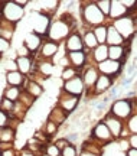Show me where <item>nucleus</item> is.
<instances>
[{
  "instance_id": "nucleus-1",
  "label": "nucleus",
  "mask_w": 137,
  "mask_h": 156,
  "mask_svg": "<svg viewBox=\"0 0 137 156\" xmlns=\"http://www.w3.org/2000/svg\"><path fill=\"white\" fill-rule=\"evenodd\" d=\"M75 30V25H74V19L72 15H61L58 19H55L51 22L49 30L46 34V39L56 42V44H64L66 38L69 36Z\"/></svg>"
},
{
  "instance_id": "nucleus-2",
  "label": "nucleus",
  "mask_w": 137,
  "mask_h": 156,
  "mask_svg": "<svg viewBox=\"0 0 137 156\" xmlns=\"http://www.w3.org/2000/svg\"><path fill=\"white\" fill-rule=\"evenodd\" d=\"M81 17L87 28H97L104 25L107 17L100 12L95 2H82L81 3Z\"/></svg>"
},
{
  "instance_id": "nucleus-3",
  "label": "nucleus",
  "mask_w": 137,
  "mask_h": 156,
  "mask_svg": "<svg viewBox=\"0 0 137 156\" xmlns=\"http://www.w3.org/2000/svg\"><path fill=\"white\" fill-rule=\"evenodd\" d=\"M0 17L10 23H17L25 17V9L16 5V2H5L0 10Z\"/></svg>"
},
{
  "instance_id": "nucleus-4",
  "label": "nucleus",
  "mask_w": 137,
  "mask_h": 156,
  "mask_svg": "<svg viewBox=\"0 0 137 156\" xmlns=\"http://www.w3.org/2000/svg\"><path fill=\"white\" fill-rule=\"evenodd\" d=\"M111 25H113L115 30L123 36L124 41H130L137 30V23L128 16H124V17L117 19V20H113Z\"/></svg>"
},
{
  "instance_id": "nucleus-5",
  "label": "nucleus",
  "mask_w": 137,
  "mask_h": 156,
  "mask_svg": "<svg viewBox=\"0 0 137 156\" xmlns=\"http://www.w3.org/2000/svg\"><path fill=\"white\" fill-rule=\"evenodd\" d=\"M52 17L46 16V15H42L40 12H35V15H32V17H29V22H30V32L33 34H38L40 35L42 38L46 36L48 30H49L51 26V20Z\"/></svg>"
},
{
  "instance_id": "nucleus-6",
  "label": "nucleus",
  "mask_w": 137,
  "mask_h": 156,
  "mask_svg": "<svg viewBox=\"0 0 137 156\" xmlns=\"http://www.w3.org/2000/svg\"><path fill=\"white\" fill-rule=\"evenodd\" d=\"M110 113L113 116L118 117L120 120L126 122L128 117L133 114V103L130 98H118L113 101V104L110 107Z\"/></svg>"
},
{
  "instance_id": "nucleus-7",
  "label": "nucleus",
  "mask_w": 137,
  "mask_h": 156,
  "mask_svg": "<svg viewBox=\"0 0 137 156\" xmlns=\"http://www.w3.org/2000/svg\"><path fill=\"white\" fill-rule=\"evenodd\" d=\"M79 101H81V97L68 94L65 91L59 90L58 100H56V106H59L64 112H66L68 114H71V113H74L77 110V107L79 106Z\"/></svg>"
},
{
  "instance_id": "nucleus-8",
  "label": "nucleus",
  "mask_w": 137,
  "mask_h": 156,
  "mask_svg": "<svg viewBox=\"0 0 137 156\" xmlns=\"http://www.w3.org/2000/svg\"><path fill=\"white\" fill-rule=\"evenodd\" d=\"M61 44H56V42H52V41H44V44L40 46L39 52L35 55V61L33 62H38L39 61H52V58L56 55V52L59 51Z\"/></svg>"
},
{
  "instance_id": "nucleus-9",
  "label": "nucleus",
  "mask_w": 137,
  "mask_h": 156,
  "mask_svg": "<svg viewBox=\"0 0 137 156\" xmlns=\"http://www.w3.org/2000/svg\"><path fill=\"white\" fill-rule=\"evenodd\" d=\"M98 77H100V73L97 69V67H95V64H87L85 68L81 71V78L84 81V85H85V91H91L94 88Z\"/></svg>"
},
{
  "instance_id": "nucleus-10",
  "label": "nucleus",
  "mask_w": 137,
  "mask_h": 156,
  "mask_svg": "<svg viewBox=\"0 0 137 156\" xmlns=\"http://www.w3.org/2000/svg\"><path fill=\"white\" fill-rule=\"evenodd\" d=\"M91 137H93V139H95V140H98V142H101L103 145L115 142V139L113 137L111 132L108 130V127L105 126V123L103 122V120H101V122H98L93 127V130H91Z\"/></svg>"
},
{
  "instance_id": "nucleus-11",
  "label": "nucleus",
  "mask_w": 137,
  "mask_h": 156,
  "mask_svg": "<svg viewBox=\"0 0 137 156\" xmlns=\"http://www.w3.org/2000/svg\"><path fill=\"white\" fill-rule=\"evenodd\" d=\"M103 122L105 123V126H107V127H108V130L111 132L113 137H114L115 140L120 139L121 132H123V129H124V126H126V122H124V120H120L118 117L113 116L110 112L104 116Z\"/></svg>"
},
{
  "instance_id": "nucleus-12",
  "label": "nucleus",
  "mask_w": 137,
  "mask_h": 156,
  "mask_svg": "<svg viewBox=\"0 0 137 156\" xmlns=\"http://www.w3.org/2000/svg\"><path fill=\"white\" fill-rule=\"evenodd\" d=\"M98 73L101 75H108V77L114 78L117 74L121 73V68H123V62L118 61H113V59H105V61L100 62L95 65Z\"/></svg>"
},
{
  "instance_id": "nucleus-13",
  "label": "nucleus",
  "mask_w": 137,
  "mask_h": 156,
  "mask_svg": "<svg viewBox=\"0 0 137 156\" xmlns=\"http://www.w3.org/2000/svg\"><path fill=\"white\" fill-rule=\"evenodd\" d=\"M61 90L68 93V94L81 97L85 93V85H84V81H82L81 75H79V77H75V78H72V80H69V81L62 83V88Z\"/></svg>"
},
{
  "instance_id": "nucleus-14",
  "label": "nucleus",
  "mask_w": 137,
  "mask_h": 156,
  "mask_svg": "<svg viewBox=\"0 0 137 156\" xmlns=\"http://www.w3.org/2000/svg\"><path fill=\"white\" fill-rule=\"evenodd\" d=\"M113 84H114V78L108 77V75H101L100 74L98 80H97V83L94 85V88L91 91H85L84 94L90 97V95H98V94H103V93H107L108 90H111L113 87Z\"/></svg>"
},
{
  "instance_id": "nucleus-15",
  "label": "nucleus",
  "mask_w": 137,
  "mask_h": 156,
  "mask_svg": "<svg viewBox=\"0 0 137 156\" xmlns=\"http://www.w3.org/2000/svg\"><path fill=\"white\" fill-rule=\"evenodd\" d=\"M64 46H65L66 52H77V51H85L84 48V42H82V35L78 32L77 29L72 32L66 41L64 42Z\"/></svg>"
},
{
  "instance_id": "nucleus-16",
  "label": "nucleus",
  "mask_w": 137,
  "mask_h": 156,
  "mask_svg": "<svg viewBox=\"0 0 137 156\" xmlns=\"http://www.w3.org/2000/svg\"><path fill=\"white\" fill-rule=\"evenodd\" d=\"M68 59H69V64L71 67L77 68L78 71H82L85 65H87L88 61V55L85 51H77V52H68Z\"/></svg>"
},
{
  "instance_id": "nucleus-17",
  "label": "nucleus",
  "mask_w": 137,
  "mask_h": 156,
  "mask_svg": "<svg viewBox=\"0 0 137 156\" xmlns=\"http://www.w3.org/2000/svg\"><path fill=\"white\" fill-rule=\"evenodd\" d=\"M42 44H44V38L38 34H33V32H29V34L26 35L25 41H23V45L32 52L33 55H35L36 52H39Z\"/></svg>"
},
{
  "instance_id": "nucleus-18",
  "label": "nucleus",
  "mask_w": 137,
  "mask_h": 156,
  "mask_svg": "<svg viewBox=\"0 0 137 156\" xmlns=\"http://www.w3.org/2000/svg\"><path fill=\"white\" fill-rule=\"evenodd\" d=\"M124 44H126V41L115 30L114 26L113 25L107 26V41H105V45L107 46H124Z\"/></svg>"
},
{
  "instance_id": "nucleus-19",
  "label": "nucleus",
  "mask_w": 137,
  "mask_h": 156,
  "mask_svg": "<svg viewBox=\"0 0 137 156\" xmlns=\"http://www.w3.org/2000/svg\"><path fill=\"white\" fill-rule=\"evenodd\" d=\"M27 77H25L22 73L19 71H13V73H6V84L9 87H19L23 88V85L26 83Z\"/></svg>"
},
{
  "instance_id": "nucleus-20",
  "label": "nucleus",
  "mask_w": 137,
  "mask_h": 156,
  "mask_svg": "<svg viewBox=\"0 0 137 156\" xmlns=\"http://www.w3.org/2000/svg\"><path fill=\"white\" fill-rule=\"evenodd\" d=\"M68 113L66 112H64L62 108H61L59 106H55L52 110H51V113L48 114V120H51V122H54L56 126H62L64 123L68 120Z\"/></svg>"
},
{
  "instance_id": "nucleus-21",
  "label": "nucleus",
  "mask_w": 137,
  "mask_h": 156,
  "mask_svg": "<svg viewBox=\"0 0 137 156\" xmlns=\"http://www.w3.org/2000/svg\"><path fill=\"white\" fill-rule=\"evenodd\" d=\"M127 15V9L121 5V0H111V7H110V20H117L120 17H124Z\"/></svg>"
},
{
  "instance_id": "nucleus-22",
  "label": "nucleus",
  "mask_w": 137,
  "mask_h": 156,
  "mask_svg": "<svg viewBox=\"0 0 137 156\" xmlns=\"http://www.w3.org/2000/svg\"><path fill=\"white\" fill-rule=\"evenodd\" d=\"M22 90H25L27 94H30L33 98L36 100V98H39L40 95L44 94L45 88H44V85H40L39 83H36V81H33V80H29V78H27Z\"/></svg>"
},
{
  "instance_id": "nucleus-23",
  "label": "nucleus",
  "mask_w": 137,
  "mask_h": 156,
  "mask_svg": "<svg viewBox=\"0 0 137 156\" xmlns=\"http://www.w3.org/2000/svg\"><path fill=\"white\" fill-rule=\"evenodd\" d=\"M88 54V52H87ZM88 58H93V62L97 65L100 62L108 59V46L107 45H98L95 49H93L91 54H88Z\"/></svg>"
},
{
  "instance_id": "nucleus-24",
  "label": "nucleus",
  "mask_w": 137,
  "mask_h": 156,
  "mask_svg": "<svg viewBox=\"0 0 137 156\" xmlns=\"http://www.w3.org/2000/svg\"><path fill=\"white\" fill-rule=\"evenodd\" d=\"M17 64V71L22 73L25 77H27L29 74L35 69V64H33L32 58H25V56H17L16 58Z\"/></svg>"
},
{
  "instance_id": "nucleus-25",
  "label": "nucleus",
  "mask_w": 137,
  "mask_h": 156,
  "mask_svg": "<svg viewBox=\"0 0 137 156\" xmlns=\"http://www.w3.org/2000/svg\"><path fill=\"white\" fill-rule=\"evenodd\" d=\"M15 29H16V25H15V23H10L0 17V38H3L10 42L12 38H13V35H15Z\"/></svg>"
},
{
  "instance_id": "nucleus-26",
  "label": "nucleus",
  "mask_w": 137,
  "mask_h": 156,
  "mask_svg": "<svg viewBox=\"0 0 137 156\" xmlns=\"http://www.w3.org/2000/svg\"><path fill=\"white\" fill-rule=\"evenodd\" d=\"M16 129L7 126V127L0 129V142H5V143H13L16 140Z\"/></svg>"
},
{
  "instance_id": "nucleus-27",
  "label": "nucleus",
  "mask_w": 137,
  "mask_h": 156,
  "mask_svg": "<svg viewBox=\"0 0 137 156\" xmlns=\"http://www.w3.org/2000/svg\"><path fill=\"white\" fill-rule=\"evenodd\" d=\"M82 42H84V48L87 51H93L98 46V42H97V38L94 35L93 30H87L82 34Z\"/></svg>"
},
{
  "instance_id": "nucleus-28",
  "label": "nucleus",
  "mask_w": 137,
  "mask_h": 156,
  "mask_svg": "<svg viewBox=\"0 0 137 156\" xmlns=\"http://www.w3.org/2000/svg\"><path fill=\"white\" fill-rule=\"evenodd\" d=\"M20 94H22V88H19V87H6L5 90H3V98H7V100L13 101V103H16V101H19V98H20Z\"/></svg>"
},
{
  "instance_id": "nucleus-29",
  "label": "nucleus",
  "mask_w": 137,
  "mask_h": 156,
  "mask_svg": "<svg viewBox=\"0 0 137 156\" xmlns=\"http://www.w3.org/2000/svg\"><path fill=\"white\" fill-rule=\"evenodd\" d=\"M124 55H126L124 46H108V59L121 62L124 59Z\"/></svg>"
},
{
  "instance_id": "nucleus-30",
  "label": "nucleus",
  "mask_w": 137,
  "mask_h": 156,
  "mask_svg": "<svg viewBox=\"0 0 137 156\" xmlns=\"http://www.w3.org/2000/svg\"><path fill=\"white\" fill-rule=\"evenodd\" d=\"M81 75V71H78L77 68L74 67H68V68H64L62 71H61V80H62V83H65V81H69L72 78L75 77H79Z\"/></svg>"
},
{
  "instance_id": "nucleus-31",
  "label": "nucleus",
  "mask_w": 137,
  "mask_h": 156,
  "mask_svg": "<svg viewBox=\"0 0 137 156\" xmlns=\"http://www.w3.org/2000/svg\"><path fill=\"white\" fill-rule=\"evenodd\" d=\"M58 130H59V126H56L54 122H51V120H46L44 123V126H42V133H45L48 137H52L55 134L58 133Z\"/></svg>"
},
{
  "instance_id": "nucleus-32",
  "label": "nucleus",
  "mask_w": 137,
  "mask_h": 156,
  "mask_svg": "<svg viewBox=\"0 0 137 156\" xmlns=\"http://www.w3.org/2000/svg\"><path fill=\"white\" fill-rule=\"evenodd\" d=\"M94 35L97 38V42L98 45H104L105 41H107V26L105 25H101V26H97V28L93 29Z\"/></svg>"
},
{
  "instance_id": "nucleus-33",
  "label": "nucleus",
  "mask_w": 137,
  "mask_h": 156,
  "mask_svg": "<svg viewBox=\"0 0 137 156\" xmlns=\"http://www.w3.org/2000/svg\"><path fill=\"white\" fill-rule=\"evenodd\" d=\"M126 127L128 129L130 134H137V113H133L126 120Z\"/></svg>"
},
{
  "instance_id": "nucleus-34",
  "label": "nucleus",
  "mask_w": 137,
  "mask_h": 156,
  "mask_svg": "<svg viewBox=\"0 0 137 156\" xmlns=\"http://www.w3.org/2000/svg\"><path fill=\"white\" fill-rule=\"evenodd\" d=\"M13 108H15V103L2 97V100H0V110H3V112L7 113V114L12 117V114H13Z\"/></svg>"
},
{
  "instance_id": "nucleus-35",
  "label": "nucleus",
  "mask_w": 137,
  "mask_h": 156,
  "mask_svg": "<svg viewBox=\"0 0 137 156\" xmlns=\"http://www.w3.org/2000/svg\"><path fill=\"white\" fill-rule=\"evenodd\" d=\"M95 5H97V7L100 9V12H101L105 17H108L110 7H111V0H97Z\"/></svg>"
},
{
  "instance_id": "nucleus-36",
  "label": "nucleus",
  "mask_w": 137,
  "mask_h": 156,
  "mask_svg": "<svg viewBox=\"0 0 137 156\" xmlns=\"http://www.w3.org/2000/svg\"><path fill=\"white\" fill-rule=\"evenodd\" d=\"M19 101H20L22 104H25L27 108H32V106L35 104V98H33L30 94H27L25 90H22V94H20V98H19Z\"/></svg>"
},
{
  "instance_id": "nucleus-37",
  "label": "nucleus",
  "mask_w": 137,
  "mask_h": 156,
  "mask_svg": "<svg viewBox=\"0 0 137 156\" xmlns=\"http://www.w3.org/2000/svg\"><path fill=\"white\" fill-rule=\"evenodd\" d=\"M3 68H5L6 73H13V71H17L16 59H12V58L5 59V61H3Z\"/></svg>"
},
{
  "instance_id": "nucleus-38",
  "label": "nucleus",
  "mask_w": 137,
  "mask_h": 156,
  "mask_svg": "<svg viewBox=\"0 0 137 156\" xmlns=\"http://www.w3.org/2000/svg\"><path fill=\"white\" fill-rule=\"evenodd\" d=\"M78 153L79 152H78L77 146L74 145V143H69L64 151H61V156H78Z\"/></svg>"
},
{
  "instance_id": "nucleus-39",
  "label": "nucleus",
  "mask_w": 137,
  "mask_h": 156,
  "mask_svg": "<svg viewBox=\"0 0 137 156\" xmlns=\"http://www.w3.org/2000/svg\"><path fill=\"white\" fill-rule=\"evenodd\" d=\"M45 153L49 156H61V151L56 147L55 143H49V145L45 146Z\"/></svg>"
},
{
  "instance_id": "nucleus-40",
  "label": "nucleus",
  "mask_w": 137,
  "mask_h": 156,
  "mask_svg": "<svg viewBox=\"0 0 137 156\" xmlns=\"http://www.w3.org/2000/svg\"><path fill=\"white\" fill-rule=\"evenodd\" d=\"M10 123H12V117L3 110H0V127L2 129L7 127V126H10Z\"/></svg>"
},
{
  "instance_id": "nucleus-41",
  "label": "nucleus",
  "mask_w": 137,
  "mask_h": 156,
  "mask_svg": "<svg viewBox=\"0 0 137 156\" xmlns=\"http://www.w3.org/2000/svg\"><path fill=\"white\" fill-rule=\"evenodd\" d=\"M32 52H30V51L27 49L26 46H25V45H20V48H17L16 49V58L17 56H25V58H32Z\"/></svg>"
},
{
  "instance_id": "nucleus-42",
  "label": "nucleus",
  "mask_w": 137,
  "mask_h": 156,
  "mask_svg": "<svg viewBox=\"0 0 137 156\" xmlns=\"http://www.w3.org/2000/svg\"><path fill=\"white\" fill-rule=\"evenodd\" d=\"M9 49H10V42L3 38H0V56H3Z\"/></svg>"
},
{
  "instance_id": "nucleus-43",
  "label": "nucleus",
  "mask_w": 137,
  "mask_h": 156,
  "mask_svg": "<svg viewBox=\"0 0 137 156\" xmlns=\"http://www.w3.org/2000/svg\"><path fill=\"white\" fill-rule=\"evenodd\" d=\"M118 140V151L124 152L126 153L128 149H130V145H128V140L127 139H117Z\"/></svg>"
},
{
  "instance_id": "nucleus-44",
  "label": "nucleus",
  "mask_w": 137,
  "mask_h": 156,
  "mask_svg": "<svg viewBox=\"0 0 137 156\" xmlns=\"http://www.w3.org/2000/svg\"><path fill=\"white\" fill-rule=\"evenodd\" d=\"M121 5L124 6L127 9V12L132 10V9H134L137 6V0H121Z\"/></svg>"
},
{
  "instance_id": "nucleus-45",
  "label": "nucleus",
  "mask_w": 137,
  "mask_h": 156,
  "mask_svg": "<svg viewBox=\"0 0 137 156\" xmlns=\"http://www.w3.org/2000/svg\"><path fill=\"white\" fill-rule=\"evenodd\" d=\"M55 145H56V147L59 149V151H64L66 146L69 145V142L65 139V137H61V139H58L56 142H55Z\"/></svg>"
},
{
  "instance_id": "nucleus-46",
  "label": "nucleus",
  "mask_w": 137,
  "mask_h": 156,
  "mask_svg": "<svg viewBox=\"0 0 137 156\" xmlns=\"http://www.w3.org/2000/svg\"><path fill=\"white\" fill-rule=\"evenodd\" d=\"M127 140H128V145H130V147L137 149V134H130V136L127 137Z\"/></svg>"
},
{
  "instance_id": "nucleus-47",
  "label": "nucleus",
  "mask_w": 137,
  "mask_h": 156,
  "mask_svg": "<svg viewBox=\"0 0 137 156\" xmlns=\"http://www.w3.org/2000/svg\"><path fill=\"white\" fill-rule=\"evenodd\" d=\"M17 155H19V156H38L36 153H33L32 151H29L27 147H23L22 151H19V152H17Z\"/></svg>"
},
{
  "instance_id": "nucleus-48",
  "label": "nucleus",
  "mask_w": 137,
  "mask_h": 156,
  "mask_svg": "<svg viewBox=\"0 0 137 156\" xmlns=\"http://www.w3.org/2000/svg\"><path fill=\"white\" fill-rule=\"evenodd\" d=\"M0 156H17L16 149H7V151H2L0 152Z\"/></svg>"
},
{
  "instance_id": "nucleus-49",
  "label": "nucleus",
  "mask_w": 137,
  "mask_h": 156,
  "mask_svg": "<svg viewBox=\"0 0 137 156\" xmlns=\"http://www.w3.org/2000/svg\"><path fill=\"white\" fill-rule=\"evenodd\" d=\"M29 3H30L29 0H16V5L20 6V7H23V9H25V7H26Z\"/></svg>"
},
{
  "instance_id": "nucleus-50",
  "label": "nucleus",
  "mask_w": 137,
  "mask_h": 156,
  "mask_svg": "<svg viewBox=\"0 0 137 156\" xmlns=\"http://www.w3.org/2000/svg\"><path fill=\"white\" fill-rule=\"evenodd\" d=\"M78 156H100V155H95V153H91V152H87V151H82L78 153Z\"/></svg>"
},
{
  "instance_id": "nucleus-51",
  "label": "nucleus",
  "mask_w": 137,
  "mask_h": 156,
  "mask_svg": "<svg viewBox=\"0 0 137 156\" xmlns=\"http://www.w3.org/2000/svg\"><path fill=\"white\" fill-rule=\"evenodd\" d=\"M126 156H137V149H133V147H130V149L126 152Z\"/></svg>"
},
{
  "instance_id": "nucleus-52",
  "label": "nucleus",
  "mask_w": 137,
  "mask_h": 156,
  "mask_svg": "<svg viewBox=\"0 0 137 156\" xmlns=\"http://www.w3.org/2000/svg\"><path fill=\"white\" fill-rule=\"evenodd\" d=\"M39 156H49V155H46V153H45V152H44V153H40V155H39Z\"/></svg>"
},
{
  "instance_id": "nucleus-53",
  "label": "nucleus",
  "mask_w": 137,
  "mask_h": 156,
  "mask_svg": "<svg viewBox=\"0 0 137 156\" xmlns=\"http://www.w3.org/2000/svg\"><path fill=\"white\" fill-rule=\"evenodd\" d=\"M0 61H2V56H0Z\"/></svg>"
},
{
  "instance_id": "nucleus-54",
  "label": "nucleus",
  "mask_w": 137,
  "mask_h": 156,
  "mask_svg": "<svg viewBox=\"0 0 137 156\" xmlns=\"http://www.w3.org/2000/svg\"><path fill=\"white\" fill-rule=\"evenodd\" d=\"M0 129H2V127H0Z\"/></svg>"
},
{
  "instance_id": "nucleus-55",
  "label": "nucleus",
  "mask_w": 137,
  "mask_h": 156,
  "mask_svg": "<svg viewBox=\"0 0 137 156\" xmlns=\"http://www.w3.org/2000/svg\"><path fill=\"white\" fill-rule=\"evenodd\" d=\"M17 156H19V155H17Z\"/></svg>"
}]
</instances>
